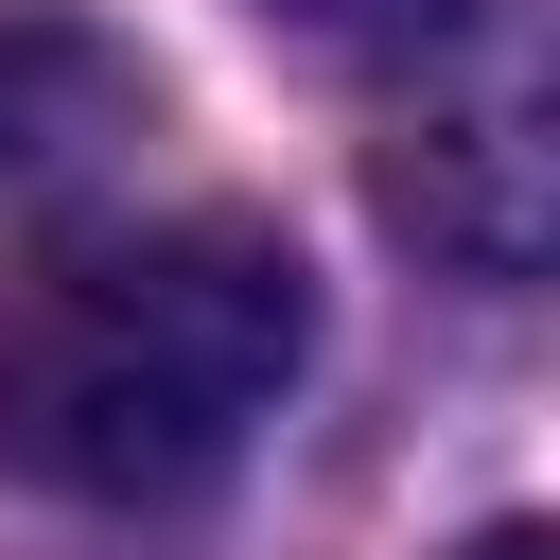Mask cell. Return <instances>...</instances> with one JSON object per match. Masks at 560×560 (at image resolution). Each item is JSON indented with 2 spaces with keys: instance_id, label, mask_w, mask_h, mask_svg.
Masks as SVG:
<instances>
[{
  "instance_id": "6da1fadb",
  "label": "cell",
  "mask_w": 560,
  "mask_h": 560,
  "mask_svg": "<svg viewBox=\"0 0 560 560\" xmlns=\"http://www.w3.org/2000/svg\"><path fill=\"white\" fill-rule=\"evenodd\" d=\"M298 368H315V262L262 210H158L0 262V472L52 508L210 490Z\"/></svg>"
},
{
  "instance_id": "3957f363",
  "label": "cell",
  "mask_w": 560,
  "mask_h": 560,
  "mask_svg": "<svg viewBox=\"0 0 560 560\" xmlns=\"http://www.w3.org/2000/svg\"><path fill=\"white\" fill-rule=\"evenodd\" d=\"M280 35H315V52H438L455 35V0H262Z\"/></svg>"
},
{
  "instance_id": "277c9868",
  "label": "cell",
  "mask_w": 560,
  "mask_h": 560,
  "mask_svg": "<svg viewBox=\"0 0 560 560\" xmlns=\"http://www.w3.org/2000/svg\"><path fill=\"white\" fill-rule=\"evenodd\" d=\"M472 560H542V542H525V525H490V542H472Z\"/></svg>"
},
{
  "instance_id": "7a4b0ae2",
  "label": "cell",
  "mask_w": 560,
  "mask_h": 560,
  "mask_svg": "<svg viewBox=\"0 0 560 560\" xmlns=\"http://www.w3.org/2000/svg\"><path fill=\"white\" fill-rule=\"evenodd\" d=\"M122 122H140V52L105 18H70V0H0V192L105 158Z\"/></svg>"
}]
</instances>
